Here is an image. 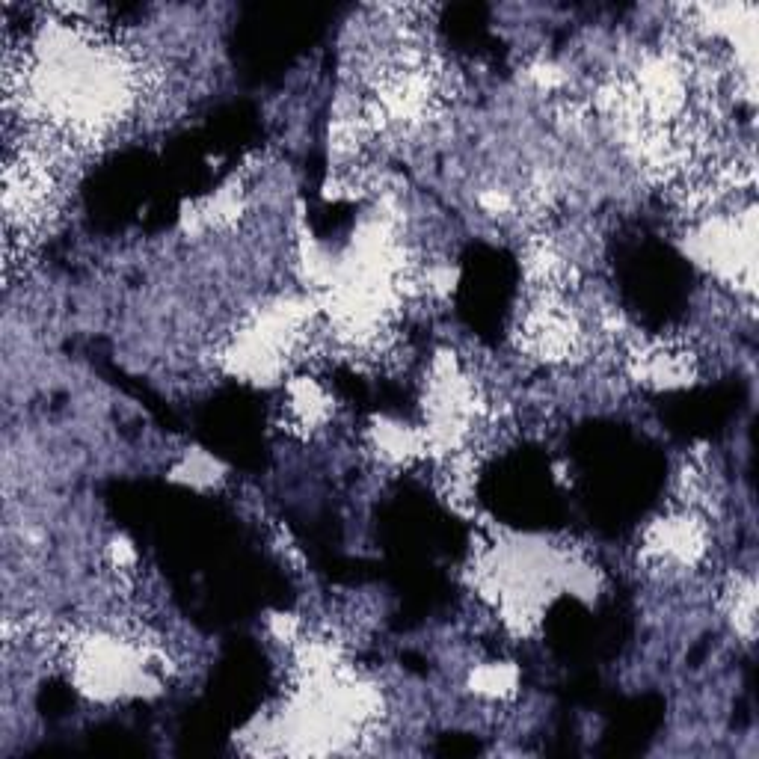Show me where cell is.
I'll list each match as a JSON object with an SVG mask.
<instances>
[{"label":"cell","mask_w":759,"mask_h":759,"mask_svg":"<svg viewBox=\"0 0 759 759\" xmlns=\"http://www.w3.org/2000/svg\"><path fill=\"white\" fill-rule=\"evenodd\" d=\"M472 688L484 697H505L516 688V671L510 665H484L472 674Z\"/></svg>","instance_id":"cell-1"}]
</instances>
